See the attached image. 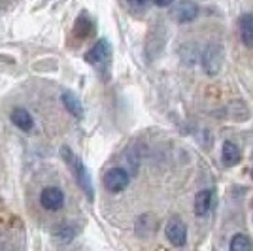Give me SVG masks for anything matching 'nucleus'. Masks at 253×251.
<instances>
[{
    "mask_svg": "<svg viewBox=\"0 0 253 251\" xmlns=\"http://www.w3.org/2000/svg\"><path fill=\"white\" fill-rule=\"evenodd\" d=\"M61 155H63L64 163L68 165V168L72 170V174H74V178L78 179V183H80V187L85 191V195H87V199L93 200V183H91V176H89V172H87V168L85 165L80 161V157H76L74 153H72V149L68 146H63L61 147Z\"/></svg>",
    "mask_w": 253,
    "mask_h": 251,
    "instance_id": "nucleus-1",
    "label": "nucleus"
},
{
    "mask_svg": "<svg viewBox=\"0 0 253 251\" xmlns=\"http://www.w3.org/2000/svg\"><path fill=\"white\" fill-rule=\"evenodd\" d=\"M85 59H87V63H91L100 72H104L106 68L110 66V61H112V47H110L108 40H104V38L98 40L95 47L87 53Z\"/></svg>",
    "mask_w": 253,
    "mask_h": 251,
    "instance_id": "nucleus-2",
    "label": "nucleus"
},
{
    "mask_svg": "<svg viewBox=\"0 0 253 251\" xmlns=\"http://www.w3.org/2000/svg\"><path fill=\"white\" fill-rule=\"evenodd\" d=\"M128 181H130V176L123 168H112L104 174V187L110 193H121L123 189H126Z\"/></svg>",
    "mask_w": 253,
    "mask_h": 251,
    "instance_id": "nucleus-3",
    "label": "nucleus"
},
{
    "mask_svg": "<svg viewBox=\"0 0 253 251\" xmlns=\"http://www.w3.org/2000/svg\"><path fill=\"white\" fill-rule=\"evenodd\" d=\"M165 236L176 248L185 246V242H187V229H185L183 221L179 219V217H172L167 223V227H165Z\"/></svg>",
    "mask_w": 253,
    "mask_h": 251,
    "instance_id": "nucleus-4",
    "label": "nucleus"
},
{
    "mask_svg": "<svg viewBox=\"0 0 253 251\" xmlns=\"http://www.w3.org/2000/svg\"><path fill=\"white\" fill-rule=\"evenodd\" d=\"M202 66H204V70L213 76V74H217L221 70L223 66V49L219 45H208L204 53H202Z\"/></svg>",
    "mask_w": 253,
    "mask_h": 251,
    "instance_id": "nucleus-5",
    "label": "nucleus"
},
{
    "mask_svg": "<svg viewBox=\"0 0 253 251\" xmlns=\"http://www.w3.org/2000/svg\"><path fill=\"white\" fill-rule=\"evenodd\" d=\"M64 202V193L59 187H45L40 193V204H42L45 209H59Z\"/></svg>",
    "mask_w": 253,
    "mask_h": 251,
    "instance_id": "nucleus-6",
    "label": "nucleus"
},
{
    "mask_svg": "<svg viewBox=\"0 0 253 251\" xmlns=\"http://www.w3.org/2000/svg\"><path fill=\"white\" fill-rule=\"evenodd\" d=\"M199 15V6L191 0H181L172 11V17L178 23H189Z\"/></svg>",
    "mask_w": 253,
    "mask_h": 251,
    "instance_id": "nucleus-7",
    "label": "nucleus"
},
{
    "mask_svg": "<svg viewBox=\"0 0 253 251\" xmlns=\"http://www.w3.org/2000/svg\"><path fill=\"white\" fill-rule=\"evenodd\" d=\"M211 199H213L211 189H202L197 193V197H195V215L197 217H202L208 213V209L211 206Z\"/></svg>",
    "mask_w": 253,
    "mask_h": 251,
    "instance_id": "nucleus-8",
    "label": "nucleus"
},
{
    "mask_svg": "<svg viewBox=\"0 0 253 251\" xmlns=\"http://www.w3.org/2000/svg\"><path fill=\"white\" fill-rule=\"evenodd\" d=\"M240 38H242V43L246 47L253 49V15L252 13H244L240 17Z\"/></svg>",
    "mask_w": 253,
    "mask_h": 251,
    "instance_id": "nucleus-9",
    "label": "nucleus"
},
{
    "mask_svg": "<svg viewBox=\"0 0 253 251\" xmlns=\"http://www.w3.org/2000/svg\"><path fill=\"white\" fill-rule=\"evenodd\" d=\"M11 121L17 128H21L23 132H31L32 126H34V121H32L31 114L25 110V108H15L11 112Z\"/></svg>",
    "mask_w": 253,
    "mask_h": 251,
    "instance_id": "nucleus-10",
    "label": "nucleus"
},
{
    "mask_svg": "<svg viewBox=\"0 0 253 251\" xmlns=\"http://www.w3.org/2000/svg\"><path fill=\"white\" fill-rule=\"evenodd\" d=\"M240 159H242V153H240V149H238L236 144H232V142H225V144H223V163H225L227 167L238 165Z\"/></svg>",
    "mask_w": 253,
    "mask_h": 251,
    "instance_id": "nucleus-11",
    "label": "nucleus"
},
{
    "mask_svg": "<svg viewBox=\"0 0 253 251\" xmlns=\"http://www.w3.org/2000/svg\"><path fill=\"white\" fill-rule=\"evenodd\" d=\"M63 104L74 117H82V115H84V106H82L80 98H78L74 93H70V91L63 93Z\"/></svg>",
    "mask_w": 253,
    "mask_h": 251,
    "instance_id": "nucleus-12",
    "label": "nucleus"
},
{
    "mask_svg": "<svg viewBox=\"0 0 253 251\" xmlns=\"http://www.w3.org/2000/svg\"><path fill=\"white\" fill-rule=\"evenodd\" d=\"M232 251H250L252 250V240L246 234H236L231 242Z\"/></svg>",
    "mask_w": 253,
    "mask_h": 251,
    "instance_id": "nucleus-13",
    "label": "nucleus"
},
{
    "mask_svg": "<svg viewBox=\"0 0 253 251\" xmlns=\"http://www.w3.org/2000/svg\"><path fill=\"white\" fill-rule=\"evenodd\" d=\"M74 234H76V230L72 229V227H68V225H64V227L55 230V238L59 242H70L74 238Z\"/></svg>",
    "mask_w": 253,
    "mask_h": 251,
    "instance_id": "nucleus-14",
    "label": "nucleus"
},
{
    "mask_svg": "<svg viewBox=\"0 0 253 251\" xmlns=\"http://www.w3.org/2000/svg\"><path fill=\"white\" fill-rule=\"evenodd\" d=\"M149 2H151V0H126V4H128L132 10H138V11L146 10L149 6Z\"/></svg>",
    "mask_w": 253,
    "mask_h": 251,
    "instance_id": "nucleus-15",
    "label": "nucleus"
},
{
    "mask_svg": "<svg viewBox=\"0 0 253 251\" xmlns=\"http://www.w3.org/2000/svg\"><path fill=\"white\" fill-rule=\"evenodd\" d=\"M155 6H161V8H167V6H170L174 0H151Z\"/></svg>",
    "mask_w": 253,
    "mask_h": 251,
    "instance_id": "nucleus-16",
    "label": "nucleus"
},
{
    "mask_svg": "<svg viewBox=\"0 0 253 251\" xmlns=\"http://www.w3.org/2000/svg\"><path fill=\"white\" fill-rule=\"evenodd\" d=\"M252 179H253V170H252Z\"/></svg>",
    "mask_w": 253,
    "mask_h": 251,
    "instance_id": "nucleus-17",
    "label": "nucleus"
}]
</instances>
